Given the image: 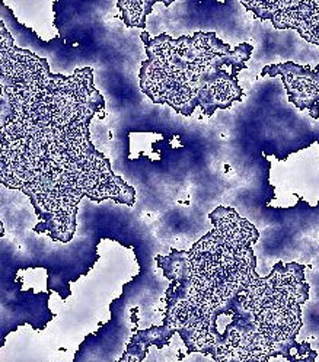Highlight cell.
<instances>
[{
  "label": "cell",
  "mask_w": 319,
  "mask_h": 362,
  "mask_svg": "<svg viewBox=\"0 0 319 362\" xmlns=\"http://www.w3.org/2000/svg\"><path fill=\"white\" fill-rule=\"evenodd\" d=\"M147 60L142 63L140 86L156 103H168L179 114L191 115L201 107L207 115L226 110L242 99L236 76L247 69L254 47L241 44L230 49L216 34H194L172 40L142 34Z\"/></svg>",
  "instance_id": "cell-1"
}]
</instances>
